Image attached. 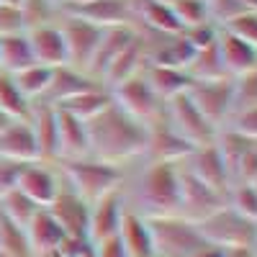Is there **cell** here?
Listing matches in <instances>:
<instances>
[{"label":"cell","instance_id":"obj_1","mask_svg":"<svg viewBox=\"0 0 257 257\" xmlns=\"http://www.w3.org/2000/svg\"><path fill=\"white\" fill-rule=\"evenodd\" d=\"M121 193H123L126 208L144 219L178 216L180 213L178 165L142 160L128 167Z\"/></svg>","mask_w":257,"mask_h":257},{"label":"cell","instance_id":"obj_2","mask_svg":"<svg viewBox=\"0 0 257 257\" xmlns=\"http://www.w3.org/2000/svg\"><path fill=\"white\" fill-rule=\"evenodd\" d=\"M85 126H88L90 157L118 167H132L144 160L147 126L126 116L116 103H111L98 118Z\"/></svg>","mask_w":257,"mask_h":257},{"label":"cell","instance_id":"obj_3","mask_svg":"<svg viewBox=\"0 0 257 257\" xmlns=\"http://www.w3.org/2000/svg\"><path fill=\"white\" fill-rule=\"evenodd\" d=\"M57 173H59L62 183L70 190H75L82 201L95 203L98 198L123 188L128 167L108 165L95 157H85V160H75V162H57Z\"/></svg>","mask_w":257,"mask_h":257},{"label":"cell","instance_id":"obj_4","mask_svg":"<svg viewBox=\"0 0 257 257\" xmlns=\"http://www.w3.org/2000/svg\"><path fill=\"white\" fill-rule=\"evenodd\" d=\"M149 234H152L155 257H190L211 244L201 237L198 226L183 216H160L147 219Z\"/></svg>","mask_w":257,"mask_h":257},{"label":"cell","instance_id":"obj_5","mask_svg":"<svg viewBox=\"0 0 257 257\" xmlns=\"http://www.w3.org/2000/svg\"><path fill=\"white\" fill-rule=\"evenodd\" d=\"M206 244L216 249H231V247H252L254 249V237H257V224L239 216L234 208L221 206L213 211L211 216L196 224Z\"/></svg>","mask_w":257,"mask_h":257},{"label":"cell","instance_id":"obj_6","mask_svg":"<svg viewBox=\"0 0 257 257\" xmlns=\"http://www.w3.org/2000/svg\"><path fill=\"white\" fill-rule=\"evenodd\" d=\"M111 98L126 116H132L147 128L165 118V100L149 88V82L142 77V72L116 85L111 90Z\"/></svg>","mask_w":257,"mask_h":257},{"label":"cell","instance_id":"obj_7","mask_svg":"<svg viewBox=\"0 0 257 257\" xmlns=\"http://www.w3.org/2000/svg\"><path fill=\"white\" fill-rule=\"evenodd\" d=\"M165 121L190 144V147H206L213 144L219 137V128L213 126L188 98V93L165 103Z\"/></svg>","mask_w":257,"mask_h":257},{"label":"cell","instance_id":"obj_8","mask_svg":"<svg viewBox=\"0 0 257 257\" xmlns=\"http://www.w3.org/2000/svg\"><path fill=\"white\" fill-rule=\"evenodd\" d=\"M188 98L196 103V108L219 128L226 126V121L234 113V95H231V77L224 80H190Z\"/></svg>","mask_w":257,"mask_h":257},{"label":"cell","instance_id":"obj_9","mask_svg":"<svg viewBox=\"0 0 257 257\" xmlns=\"http://www.w3.org/2000/svg\"><path fill=\"white\" fill-rule=\"evenodd\" d=\"M59 29H62V36H64V47H67V64L75 70L88 72L90 62L98 52L103 29L88 24V21L64 16V13H59Z\"/></svg>","mask_w":257,"mask_h":257},{"label":"cell","instance_id":"obj_10","mask_svg":"<svg viewBox=\"0 0 257 257\" xmlns=\"http://www.w3.org/2000/svg\"><path fill=\"white\" fill-rule=\"evenodd\" d=\"M178 180H180V213L178 216L198 224L206 216H211L213 211H219L221 206H226L224 193L208 188L198 178H193L183 165H178Z\"/></svg>","mask_w":257,"mask_h":257},{"label":"cell","instance_id":"obj_11","mask_svg":"<svg viewBox=\"0 0 257 257\" xmlns=\"http://www.w3.org/2000/svg\"><path fill=\"white\" fill-rule=\"evenodd\" d=\"M59 188H62V178L57 173V165H49V162L24 165L16 183V190H21L39 208H49L52 201L57 198Z\"/></svg>","mask_w":257,"mask_h":257},{"label":"cell","instance_id":"obj_12","mask_svg":"<svg viewBox=\"0 0 257 257\" xmlns=\"http://www.w3.org/2000/svg\"><path fill=\"white\" fill-rule=\"evenodd\" d=\"M59 13L88 21V24H93L98 29L134 26V3L132 0H90V3H85V6L59 8Z\"/></svg>","mask_w":257,"mask_h":257},{"label":"cell","instance_id":"obj_13","mask_svg":"<svg viewBox=\"0 0 257 257\" xmlns=\"http://www.w3.org/2000/svg\"><path fill=\"white\" fill-rule=\"evenodd\" d=\"M183 167L188 170L193 178H198L201 183H206L208 188L224 193V196H226V190L231 188L229 170H226V162H224V157L219 152L216 142L206 144V147H196L188 155V160L183 162Z\"/></svg>","mask_w":257,"mask_h":257},{"label":"cell","instance_id":"obj_14","mask_svg":"<svg viewBox=\"0 0 257 257\" xmlns=\"http://www.w3.org/2000/svg\"><path fill=\"white\" fill-rule=\"evenodd\" d=\"M193 149H196V147H190L165 118L160 123L147 128V152H144V160H149V162L183 165Z\"/></svg>","mask_w":257,"mask_h":257},{"label":"cell","instance_id":"obj_15","mask_svg":"<svg viewBox=\"0 0 257 257\" xmlns=\"http://www.w3.org/2000/svg\"><path fill=\"white\" fill-rule=\"evenodd\" d=\"M123 213H126V201H123L121 190L108 193V196H103L95 203H90V216H88V239H90V244H100L105 239L116 237Z\"/></svg>","mask_w":257,"mask_h":257},{"label":"cell","instance_id":"obj_16","mask_svg":"<svg viewBox=\"0 0 257 257\" xmlns=\"http://www.w3.org/2000/svg\"><path fill=\"white\" fill-rule=\"evenodd\" d=\"M29 47L34 54L36 64H44V67H64L67 64V47H64V36L59 29V18L52 24H41L26 31Z\"/></svg>","mask_w":257,"mask_h":257},{"label":"cell","instance_id":"obj_17","mask_svg":"<svg viewBox=\"0 0 257 257\" xmlns=\"http://www.w3.org/2000/svg\"><path fill=\"white\" fill-rule=\"evenodd\" d=\"M52 216L59 221L64 237H88V216H90V203L82 201L75 190H70L62 183L57 198L49 206Z\"/></svg>","mask_w":257,"mask_h":257},{"label":"cell","instance_id":"obj_18","mask_svg":"<svg viewBox=\"0 0 257 257\" xmlns=\"http://www.w3.org/2000/svg\"><path fill=\"white\" fill-rule=\"evenodd\" d=\"M90 157L88 126L72 113L57 108V162H75Z\"/></svg>","mask_w":257,"mask_h":257},{"label":"cell","instance_id":"obj_19","mask_svg":"<svg viewBox=\"0 0 257 257\" xmlns=\"http://www.w3.org/2000/svg\"><path fill=\"white\" fill-rule=\"evenodd\" d=\"M0 160L18 162V165H31L39 160V147L31 132L29 121H11L0 132Z\"/></svg>","mask_w":257,"mask_h":257},{"label":"cell","instance_id":"obj_20","mask_svg":"<svg viewBox=\"0 0 257 257\" xmlns=\"http://www.w3.org/2000/svg\"><path fill=\"white\" fill-rule=\"evenodd\" d=\"M100 82H95L88 72L82 70H75L70 67V64H64V67H57L52 72V82H49V90L47 95L41 98L39 103H47V105H54V108H59L62 103H67L82 93H88L93 88H98Z\"/></svg>","mask_w":257,"mask_h":257},{"label":"cell","instance_id":"obj_21","mask_svg":"<svg viewBox=\"0 0 257 257\" xmlns=\"http://www.w3.org/2000/svg\"><path fill=\"white\" fill-rule=\"evenodd\" d=\"M216 49H219L221 64L229 77H242V75L257 70V49L249 47L247 41L237 39L234 34H229L226 29L219 31Z\"/></svg>","mask_w":257,"mask_h":257},{"label":"cell","instance_id":"obj_22","mask_svg":"<svg viewBox=\"0 0 257 257\" xmlns=\"http://www.w3.org/2000/svg\"><path fill=\"white\" fill-rule=\"evenodd\" d=\"M29 123L39 147V160L57 165V108L47 103H34Z\"/></svg>","mask_w":257,"mask_h":257},{"label":"cell","instance_id":"obj_23","mask_svg":"<svg viewBox=\"0 0 257 257\" xmlns=\"http://www.w3.org/2000/svg\"><path fill=\"white\" fill-rule=\"evenodd\" d=\"M24 231H26V239H29V247H31L34 257L52 254L64 239V231H62L59 221L52 216L49 208H39L36 216L29 221V226Z\"/></svg>","mask_w":257,"mask_h":257},{"label":"cell","instance_id":"obj_24","mask_svg":"<svg viewBox=\"0 0 257 257\" xmlns=\"http://www.w3.org/2000/svg\"><path fill=\"white\" fill-rule=\"evenodd\" d=\"M134 39H137V29H134V26H111V29H103L100 44H98V52H95V57H93V62H90L88 75H90L95 82H100L105 67H108V64H111L128 44H132Z\"/></svg>","mask_w":257,"mask_h":257},{"label":"cell","instance_id":"obj_25","mask_svg":"<svg viewBox=\"0 0 257 257\" xmlns=\"http://www.w3.org/2000/svg\"><path fill=\"white\" fill-rule=\"evenodd\" d=\"M144 62H147L144 41H142V36H139V31H137V39L108 64V67H105V72H103V77H100V85H103V88H108V90H113L116 85H121L123 80L139 75L142 67H144Z\"/></svg>","mask_w":257,"mask_h":257},{"label":"cell","instance_id":"obj_26","mask_svg":"<svg viewBox=\"0 0 257 257\" xmlns=\"http://www.w3.org/2000/svg\"><path fill=\"white\" fill-rule=\"evenodd\" d=\"M142 77L149 82V88H152L165 103L183 95L190 85V77H188L185 70L167 67V64H152V62H144Z\"/></svg>","mask_w":257,"mask_h":257},{"label":"cell","instance_id":"obj_27","mask_svg":"<svg viewBox=\"0 0 257 257\" xmlns=\"http://www.w3.org/2000/svg\"><path fill=\"white\" fill-rule=\"evenodd\" d=\"M118 242L123 244L128 257H155V247H152V234H149L147 219L139 213L128 211L123 213L121 226H118Z\"/></svg>","mask_w":257,"mask_h":257},{"label":"cell","instance_id":"obj_28","mask_svg":"<svg viewBox=\"0 0 257 257\" xmlns=\"http://www.w3.org/2000/svg\"><path fill=\"white\" fill-rule=\"evenodd\" d=\"M31 64H36V62H34V54H31V47H29L26 31L0 36V72L16 75L21 70L31 67Z\"/></svg>","mask_w":257,"mask_h":257},{"label":"cell","instance_id":"obj_29","mask_svg":"<svg viewBox=\"0 0 257 257\" xmlns=\"http://www.w3.org/2000/svg\"><path fill=\"white\" fill-rule=\"evenodd\" d=\"M111 103H113L111 90L103 88V85H98V88L82 93V95H77V98H72V100H67V103H62L59 108L67 111V113H72V116L80 118L82 123H90L93 118H98L105 108H108Z\"/></svg>","mask_w":257,"mask_h":257},{"label":"cell","instance_id":"obj_30","mask_svg":"<svg viewBox=\"0 0 257 257\" xmlns=\"http://www.w3.org/2000/svg\"><path fill=\"white\" fill-rule=\"evenodd\" d=\"M31 105L34 103L26 100V95L18 90L13 75L0 72V111H3L11 121H29Z\"/></svg>","mask_w":257,"mask_h":257},{"label":"cell","instance_id":"obj_31","mask_svg":"<svg viewBox=\"0 0 257 257\" xmlns=\"http://www.w3.org/2000/svg\"><path fill=\"white\" fill-rule=\"evenodd\" d=\"M52 72H54V70H52V67H44V64H31V67L16 72L13 80H16V85H18V90L26 95V100L39 103L41 98L47 95V90H49Z\"/></svg>","mask_w":257,"mask_h":257},{"label":"cell","instance_id":"obj_32","mask_svg":"<svg viewBox=\"0 0 257 257\" xmlns=\"http://www.w3.org/2000/svg\"><path fill=\"white\" fill-rule=\"evenodd\" d=\"M36 211H39V206L34 201H29L21 190H11L0 198V216L21 229L29 226V221L36 216Z\"/></svg>","mask_w":257,"mask_h":257},{"label":"cell","instance_id":"obj_33","mask_svg":"<svg viewBox=\"0 0 257 257\" xmlns=\"http://www.w3.org/2000/svg\"><path fill=\"white\" fill-rule=\"evenodd\" d=\"M185 72H188L190 80H224V77H229L226 70H224V64H221V57H219L216 44L208 47V49L196 52V57H193V62L188 64Z\"/></svg>","mask_w":257,"mask_h":257},{"label":"cell","instance_id":"obj_34","mask_svg":"<svg viewBox=\"0 0 257 257\" xmlns=\"http://www.w3.org/2000/svg\"><path fill=\"white\" fill-rule=\"evenodd\" d=\"M226 206L234 208L239 216L257 224V185L231 183V188L226 190Z\"/></svg>","mask_w":257,"mask_h":257},{"label":"cell","instance_id":"obj_35","mask_svg":"<svg viewBox=\"0 0 257 257\" xmlns=\"http://www.w3.org/2000/svg\"><path fill=\"white\" fill-rule=\"evenodd\" d=\"M0 252L13 254V257H34L29 239H26V231L3 216H0Z\"/></svg>","mask_w":257,"mask_h":257},{"label":"cell","instance_id":"obj_36","mask_svg":"<svg viewBox=\"0 0 257 257\" xmlns=\"http://www.w3.org/2000/svg\"><path fill=\"white\" fill-rule=\"evenodd\" d=\"M170 6H173V11L178 16V24H180L183 31L211 21L208 18V8H206V0H173Z\"/></svg>","mask_w":257,"mask_h":257},{"label":"cell","instance_id":"obj_37","mask_svg":"<svg viewBox=\"0 0 257 257\" xmlns=\"http://www.w3.org/2000/svg\"><path fill=\"white\" fill-rule=\"evenodd\" d=\"M231 95H234V111L257 105V70L242 77H231Z\"/></svg>","mask_w":257,"mask_h":257},{"label":"cell","instance_id":"obj_38","mask_svg":"<svg viewBox=\"0 0 257 257\" xmlns=\"http://www.w3.org/2000/svg\"><path fill=\"white\" fill-rule=\"evenodd\" d=\"M231 183H249V185H257V142H252L244 155L237 160L231 170Z\"/></svg>","mask_w":257,"mask_h":257},{"label":"cell","instance_id":"obj_39","mask_svg":"<svg viewBox=\"0 0 257 257\" xmlns=\"http://www.w3.org/2000/svg\"><path fill=\"white\" fill-rule=\"evenodd\" d=\"M224 128H229V132L239 134L244 139L257 142V105H252V108H242V111H234Z\"/></svg>","mask_w":257,"mask_h":257},{"label":"cell","instance_id":"obj_40","mask_svg":"<svg viewBox=\"0 0 257 257\" xmlns=\"http://www.w3.org/2000/svg\"><path fill=\"white\" fill-rule=\"evenodd\" d=\"M206 8H208V18L219 29H224L229 21H234L237 16L247 13L239 0H206Z\"/></svg>","mask_w":257,"mask_h":257},{"label":"cell","instance_id":"obj_41","mask_svg":"<svg viewBox=\"0 0 257 257\" xmlns=\"http://www.w3.org/2000/svg\"><path fill=\"white\" fill-rule=\"evenodd\" d=\"M219 31H221V29L213 24V21H206V24H198V26H193V29H185V31H183V39H185L196 52H201V49H208V47L216 44Z\"/></svg>","mask_w":257,"mask_h":257},{"label":"cell","instance_id":"obj_42","mask_svg":"<svg viewBox=\"0 0 257 257\" xmlns=\"http://www.w3.org/2000/svg\"><path fill=\"white\" fill-rule=\"evenodd\" d=\"M224 29H226L229 34H234L237 39L247 41L249 47L257 49V11H247V13L237 16L234 21H229Z\"/></svg>","mask_w":257,"mask_h":257},{"label":"cell","instance_id":"obj_43","mask_svg":"<svg viewBox=\"0 0 257 257\" xmlns=\"http://www.w3.org/2000/svg\"><path fill=\"white\" fill-rule=\"evenodd\" d=\"M24 13H21L18 6H8L3 3L0 6V36H8V34H24Z\"/></svg>","mask_w":257,"mask_h":257},{"label":"cell","instance_id":"obj_44","mask_svg":"<svg viewBox=\"0 0 257 257\" xmlns=\"http://www.w3.org/2000/svg\"><path fill=\"white\" fill-rule=\"evenodd\" d=\"M18 162H8V160H0V198L6 196V193L16 190V183H18V173H21Z\"/></svg>","mask_w":257,"mask_h":257},{"label":"cell","instance_id":"obj_45","mask_svg":"<svg viewBox=\"0 0 257 257\" xmlns=\"http://www.w3.org/2000/svg\"><path fill=\"white\" fill-rule=\"evenodd\" d=\"M93 257H128L118 237H111L100 244H93Z\"/></svg>","mask_w":257,"mask_h":257},{"label":"cell","instance_id":"obj_46","mask_svg":"<svg viewBox=\"0 0 257 257\" xmlns=\"http://www.w3.org/2000/svg\"><path fill=\"white\" fill-rule=\"evenodd\" d=\"M224 257H257V252L252 247H231V249H221Z\"/></svg>","mask_w":257,"mask_h":257},{"label":"cell","instance_id":"obj_47","mask_svg":"<svg viewBox=\"0 0 257 257\" xmlns=\"http://www.w3.org/2000/svg\"><path fill=\"white\" fill-rule=\"evenodd\" d=\"M190 257H224V252L216 249V247H206V249H201V252H196V254H190Z\"/></svg>","mask_w":257,"mask_h":257},{"label":"cell","instance_id":"obj_48","mask_svg":"<svg viewBox=\"0 0 257 257\" xmlns=\"http://www.w3.org/2000/svg\"><path fill=\"white\" fill-rule=\"evenodd\" d=\"M85 3H90V0H62L59 8H67V6H85Z\"/></svg>","mask_w":257,"mask_h":257},{"label":"cell","instance_id":"obj_49","mask_svg":"<svg viewBox=\"0 0 257 257\" xmlns=\"http://www.w3.org/2000/svg\"><path fill=\"white\" fill-rule=\"evenodd\" d=\"M244 6V11H257V0H239Z\"/></svg>","mask_w":257,"mask_h":257},{"label":"cell","instance_id":"obj_50","mask_svg":"<svg viewBox=\"0 0 257 257\" xmlns=\"http://www.w3.org/2000/svg\"><path fill=\"white\" fill-rule=\"evenodd\" d=\"M8 123H11V118H8V116H6L3 111H0V132H3V128H6Z\"/></svg>","mask_w":257,"mask_h":257},{"label":"cell","instance_id":"obj_51","mask_svg":"<svg viewBox=\"0 0 257 257\" xmlns=\"http://www.w3.org/2000/svg\"><path fill=\"white\" fill-rule=\"evenodd\" d=\"M47 257H64V254H59V252H52V254H47Z\"/></svg>","mask_w":257,"mask_h":257},{"label":"cell","instance_id":"obj_52","mask_svg":"<svg viewBox=\"0 0 257 257\" xmlns=\"http://www.w3.org/2000/svg\"><path fill=\"white\" fill-rule=\"evenodd\" d=\"M155 3H173V0H155Z\"/></svg>","mask_w":257,"mask_h":257},{"label":"cell","instance_id":"obj_53","mask_svg":"<svg viewBox=\"0 0 257 257\" xmlns=\"http://www.w3.org/2000/svg\"><path fill=\"white\" fill-rule=\"evenodd\" d=\"M0 257H13V254H6V252H0Z\"/></svg>","mask_w":257,"mask_h":257},{"label":"cell","instance_id":"obj_54","mask_svg":"<svg viewBox=\"0 0 257 257\" xmlns=\"http://www.w3.org/2000/svg\"><path fill=\"white\" fill-rule=\"evenodd\" d=\"M254 252H257V237H254Z\"/></svg>","mask_w":257,"mask_h":257}]
</instances>
